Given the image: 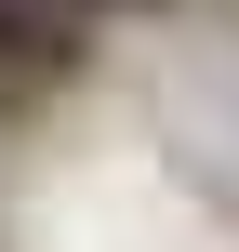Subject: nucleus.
<instances>
[{
    "mask_svg": "<svg viewBox=\"0 0 239 252\" xmlns=\"http://www.w3.org/2000/svg\"><path fill=\"white\" fill-rule=\"evenodd\" d=\"M93 66H106V27H80L67 0H0V133L53 120Z\"/></svg>",
    "mask_w": 239,
    "mask_h": 252,
    "instance_id": "f257e3e1",
    "label": "nucleus"
},
{
    "mask_svg": "<svg viewBox=\"0 0 239 252\" xmlns=\"http://www.w3.org/2000/svg\"><path fill=\"white\" fill-rule=\"evenodd\" d=\"M80 27H146V13H173V0H67Z\"/></svg>",
    "mask_w": 239,
    "mask_h": 252,
    "instance_id": "f03ea898",
    "label": "nucleus"
}]
</instances>
